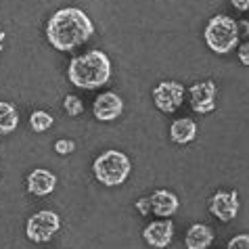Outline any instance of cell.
<instances>
[{"instance_id":"obj_19","label":"cell","mask_w":249,"mask_h":249,"mask_svg":"<svg viewBox=\"0 0 249 249\" xmlns=\"http://www.w3.org/2000/svg\"><path fill=\"white\" fill-rule=\"evenodd\" d=\"M226 249H249V234H237L228 241V247Z\"/></svg>"},{"instance_id":"obj_7","label":"cell","mask_w":249,"mask_h":249,"mask_svg":"<svg viewBox=\"0 0 249 249\" xmlns=\"http://www.w3.org/2000/svg\"><path fill=\"white\" fill-rule=\"evenodd\" d=\"M186 92H189V105L195 113L205 115L216 109V99H218L216 82H212V80L197 82V84H193Z\"/></svg>"},{"instance_id":"obj_25","label":"cell","mask_w":249,"mask_h":249,"mask_svg":"<svg viewBox=\"0 0 249 249\" xmlns=\"http://www.w3.org/2000/svg\"><path fill=\"white\" fill-rule=\"evenodd\" d=\"M2 36H6V34H4V30H2V25H0V38H2Z\"/></svg>"},{"instance_id":"obj_23","label":"cell","mask_w":249,"mask_h":249,"mask_svg":"<svg viewBox=\"0 0 249 249\" xmlns=\"http://www.w3.org/2000/svg\"><path fill=\"white\" fill-rule=\"evenodd\" d=\"M231 4L237 11H249V0H231Z\"/></svg>"},{"instance_id":"obj_21","label":"cell","mask_w":249,"mask_h":249,"mask_svg":"<svg viewBox=\"0 0 249 249\" xmlns=\"http://www.w3.org/2000/svg\"><path fill=\"white\" fill-rule=\"evenodd\" d=\"M237 57H239V61H241V63L249 67V40H245V42L239 46V51H237Z\"/></svg>"},{"instance_id":"obj_13","label":"cell","mask_w":249,"mask_h":249,"mask_svg":"<svg viewBox=\"0 0 249 249\" xmlns=\"http://www.w3.org/2000/svg\"><path fill=\"white\" fill-rule=\"evenodd\" d=\"M186 249H207L213 243V231L205 224H193L184 234Z\"/></svg>"},{"instance_id":"obj_15","label":"cell","mask_w":249,"mask_h":249,"mask_svg":"<svg viewBox=\"0 0 249 249\" xmlns=\"http://www.w3.org/2000/svg\"><path fill=\"white\" fill-rule=\"evenodd\" d=\"M19 126V113L15 105L11 103H0V134H11L15 132V128Z\"/></svg>"},{"instance_id":"obj_8","label":"cell","mask_w":249,"mask_h":249,"mask_svg":"<svg viewBox=\"0 0 249 249\" xmlns=\"http://www.w3.org/2000/svg\"><path fill=\"white\" fill-rule=\"evenodd\" d=\"M124 111V101L115 90L101 92L92 103V113L99 122H113Z\"/></svg>"},{"instance_id":"obj_20","label":"cell","mask_w":249,"mask_h":249,"mask_svg":"<svg viewBox=\"0 0 249 249\" xmlns=\"http://www.w3.org/2000/svg\"><path fill=\"white\" fill-rule=\"evenodd\" d=\"M134 207L138 210V213H141V216H149V212H151V199H149V197H141V199H136Z\"/></svg>"},{"instance_id":"obj_1","label":"cell","mask_w":249,"mask_h":249,"mask_svg":"<svg viewBox=\"0 0 249 249\" xmlns=\"http://www.w3.org/2000/svg\"><path fill=\"white\" fill-rule=\"evenodd\" d=\"M94 34V25L90 17L82 9L75 6H65V9L54 11L48 17L46 23V38L57 51L69 53L80 44L88 42Z\"/></svg>"},{"instance_id":"obj_4","label":"cell","mask_w":249,"mask_h":249,"mask_svg":"<svg viewBox=\"0 0 249 249\" xmlns=\"http://www.w3.org/2000/svg\"><path fill=\"white\" fill-rule=\"evenodd\" d=\"M205 44L210 46V51L216 54H228L234 51L239 44V25L232 17L228 15H216L207 21L203 30Z\"/></svg>"},{"instance_id":"obj_5","label":"cell","mask_w":249,"mask_h":249,"mask_svg":"<svg viewBox=\"0 0 249 249\" xmlns=\"http://www.w3.org/2000/svg\"><path fill=\"white\" fill-rule=\"evenodd\" d=\"M59 228H61L59 213H54L51 210H42L27 220L25 234L32 243H48V241L57 234Z\"/></svg>"},{"instance_id":"obj_17","label":"cell","mask_w":249,"mask_h":249,"mask_svg":"<svg viewBox=\"0 0 249 249\" xmlns=\"http://www.w3.org/2000/svg\"><path fill=\"white\" fill-rule=\"evenodd\" d=\"M63 107H65V113L71 115V117H78V115H82V111H84V103H82V99L80 96H75V94H67L65 96Z\"/></svg>"},{"instance_id":"obj_24","label":"cell","mask_w":249,"mask_h":249,"mask_svg":"<svg viewBox=\"0 0 249 249\" xmlns=\"http://www.w3.org/2000/svg\"><path fill=\"white\" fill-rule=\"evenodd\" d=\"M4 38H6V36L0 38V53H2V48H4V44H2V42H4Z\"/></svg>"},{"instance_id":"obj_16","label":"cell","mask_w":249,"mask_h":249,"mask_svg":"<svg viewBox=\"0 0 249 249\" xmlns=\"http://www.w3.org/2000/svg\"><path fill=\"white\" fill-rule=\"evenodd\" d=\"M53 124H54L53 115L48 111H42V109H36V111L30 115V128L34 130V132H46Z\"/></svg>"},{"instance_id":"obj_18","label":"cell","mask_w":249,"mask_h":249,"mask_svg":"<svg viewBox=\"0 0 249 249\" xmlns=\"http://www.w3.org/2000/svg\"><path fill=\"white\" fill-rule=\"evenodd\" d=\"M54 151H57L59 155H69L75 151V142L73 141H67V138H61V141L54 142Z\"/></svg>"},{"instance_id":"obj_22","label":"cell","mask_w":249,"mask_h":249,"mask_svg":"<svg viewBox=\"0 0 249 249\" xmlns=\"http://www.w3.org/2000/svg\"><path fill=\"white\" fill-rule=\"evenodd\" d=\"M237 25H239V38L249 40V21L247 19H241V21H237Z\"/></svg>"},{"instance_id":"obj_3","label":"cell","mask_w":249,"mask_h":249,"mask_svg":"<svg viewBox=\"0 0 249 249\" xmlns=\"http://www.w3.org/2000/svg\"><path fill=\"white\" fill-rule=\"evenodd\" d=\"M92 172H94V178L101 184L117 186V184L126 182L128 176L132 174V161H130V157L126 153H122V151L109 149L94 159Z\"/></svg>"},{"instance_id":"obj_14","label":"cell","mask_w":249,"mask_h":249,"mask_svg":"<svg viewBox=\"0 0 249 249\" xmlns=\"http://www.w3.org/2000/svg\"><path fill=\"white\" fill-rule=\"evenodd\" d=\"M197 136V124L191 117H180L170 126V138L176 144H189Z\"/></svg>"},{"instance_id":"obj_12","label":"cell","mask_w":249,"mask_h":249,"mask_svg":"<svg viewBox=\"0 0 249 249\" xmlns=\"http://www.w3.org/2000/svg\"><path fill=\"white\" fill-rule=\"evenodd\" d=\"M149 199H151V212L159 218L174 216L178 212V207H180V199H178L174 193H170L165 189L153 191V195H149Z\"/></svg>"},{"instance_id":"obj_9","label":"cell","mask_w":249,"mask_h":249,"mask_svg":"<svg viewBox=\"0 0 249 249\" xmlns=\"http://www.w3.org/2000/svg\"><path fill=\"white\" fill-rule=\"evenodd\" d=\"M210 212L222 222H231L239 213V195L237 191H218L210 199Z\"/></svg>"},{"instance_id":"obj_6","label":"cell","mask_w":249,"mask_h":249,"mask_svg":"<svg viewBox=\"0 0 249 249\" xmlns=\"http://www.w3.org/2000/svg\"><path fill=\"white\" fill-rule=\"evenodd\" d=\"M184 94H186V88L180 82L165 80L153 88V103L161 113H174L176 109L182 107Z\"/></svg>"},{"instance_id":"obj_11","label":"cell","mask_w":249,"mask_h":249,"mask_svg":"<svg viewBox=\"0 0 249 249\" xmlns=\"http://www.w3.org/2000/svg\"><path fill=\"white\" fill-rule=\"evenodd\" d=\"M57 189V176L44 168H36L27 174V193L36 197H46Z\"/></svg>"},{"instance_id":"obj_2","label":"cell","mask_w":249,"mask_h":249,"mask_svg":"<svg viewBox=\"0 0 249 249\" xmlns=\"http://www.w3.org/2000/svg\"><path fill=\"white\" fill-rule=\"evenodd\" d=\"M67 78L73 86L84 88V90L101 88L111 78V59L99 48H92V51L71 59L67 67Z\"/></svg>"},{"instance_id":"obj_10","label":"cell","mask_w":249,"mask_h":249,"mask_svg":"<svg viewBox=\"0 0 249 249\" xmlns=\"http://www.w3.org/2000/svg\"><path fill=\"white\" fill-rule=\"evenodd\" d=\"M142 237H144V241H147L151 247L165 249L172 243V237H174V224H172L168 218L155 220V222H151L142 231Z\"/></svg>"}]
</instances>
